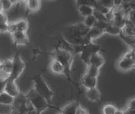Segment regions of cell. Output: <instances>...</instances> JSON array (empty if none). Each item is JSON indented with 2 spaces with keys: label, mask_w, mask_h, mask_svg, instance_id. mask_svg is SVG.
I'll use <instances>...</instances> for the list:
<instances>
[{
  "label": "cell",
  "mask_w": 135,
  "mask_h": 114,
  "mask_svg": "<svg viewBox=\"0 0 135 114\" xmlns=\"http://www.w3.org/2000/svg\"><path fill=\"white\" fill-rule=\"evenodd\" d=\"M88 28L83 24L79 23L66 28L62 32V37L65 41L72 45H86L92 41L88 36Z\"/></svg>",
  "instance_id": "cell-1"
},
{
  "label": "cell",
  "mask_w": 135,
  "mask_h": 114,
  "mask_svg": "<svg viewBox=\"0 0 135 114\" xmlns=\"http://www.w3.org/2000/svg\"><path fill=\"white\" fill-rule=\"evenodd\" d=\"M32 80L33 81V83H34L33 89L38 94L42 96L48 101V102L50 104L54 93L50 89V87L48 86L47 83L43 79L41 74H38L36 76H34V77L32 79Z\"/></svg>",
  "instance_id": "cell-2"
},
{
  "label": "cell",
  "mask_w": 135,
  "mask_h": 114,
  "mask_svg": "<svg viewBox=\"0 0 135 114\" xmlns=\"http://www.w3.org/2000/svg\"><path fill=\"white\" fill-rule=\"evenodd\" d=\"M27 99L34 108L37 114H41L43 111L46 110L50 106V104L40 94H38L34 89H32L27 95Z\"/></svg>",
  "instance_id": "cell-3"
},
{
  "label": "cell",
  "mask_w": 135,
  "mask_h": 114,
  "mask_svg": "<svg viewBox=\"0 0 135 114\" xmlns=\"http://www.w3.org/2000/svg\"><path fill=\"white\" fill-rule=\"evenodd\" d=\"M54 59L58 61L60 63H62L63 65L64 68H65V71L64 74L67 76L70 75V70H71V66L73 63V54L69 52L66 51L65 49H59L57 48L54 52L52 53Z\"/></svg>",
  "instance_id": "cell-4"
},
{
  "label": "cell",
  "mask_w": 135,
  "mask_h": 114,
  "mask_svg": "<svg viewBox=\"0 0 135 114\" xmlns=\"http://www.w3.org/2000/svg\"><path fill=\"white\" fill-rule=\"evenodd\" d=\"M24 69H25V63L23 62L20 55V53L17 51L14 55V58H12V70L7 79L16 81V79L20 77Z\"/></svg>",
  "instance_id": "cell-5"
},
{
  "label": "cell",
  "mask_w": 135,
  "mask_h": 114,
  "mask_svg": "<svg viewBox=\"0 0 135 114\" xmlns=\"http://www.w3.org/2000/svg\"><path fill=\"white\" fill-rule=\"evenodd\" d=\"M100 45H98L91 41L89 44L86 45L83 47L82 51L79 54L80 58L83 62H85L86 64L88 65V61H89V58H91V56L95 53L100 52Z\"/></svg>",
  "instance_id": "cell-6"
},
{
  "label": "cell",
  "mask_w": 135,
  "mask_h": 114,
  "mask_svg": "<svg viewBox=\"0 0 135 114\" xmlns=\"http://www.w3.org/2000/svg\"><path fill=\"white\" fill-rule=\"evenodd\" d=\"M28 28V23L26 20H19L13 23H9L8 32L11 34L16 32H27Z\"/></svg>",
  "instance_id": "cell-7"
},
{
  "label": "cell",
  "mask_w": 135,
  "mask_h": 114,
  "mask_svg": "<svg viewBox=\"0 0 135 114\" xmlns=\"http://www.w3.org/2000/svg\"><path fill=\"white\" fill-rule=\"evenodd\" d=\"M3 92H7V94H9L10 96H11L12 97H16L20 93V89L16 84V81H13V80H10L6 79V82H5V85H4V89Z\"/></svg>",
  "instance_id": "cell-8"
},
{
  "label": "cell",
  "mask_w": 135,
  "mask_h": 114,
  "mask_svg": "<svg viewBox=\"0 0 135 114\" xmlns=\"http://www.w3.org/2000/svg\"><path fill=\"white\" fill-rule=\"evenodd\" d=\"M12 39L16 45H27L29 43L28 36L26 32H16L12 33Z\"/></svg>",
  "instance_id": "cell-9"
},
{
  "label": "cell",
  "mask_w": 135,
  "mask_h": 114,
  "mask_svg": "<svg viewBox=\"0 0 135 114\" xmlns=\"http://www.w3.org/2000/svg\"><path fill=\"white\" fill-rule=\"evenodd\" d=\"M135 65V60L130 59L126 56L121 58L120 60L118 61V67L120 70L124 71H129L134 68Z\"/></svg>",
  "instance_id": "cell-10"
},
{
  "label": "cell",
  "mask_w": 135,
  "mask_h": 114,
  "mask_svg": "<svg viewBox=\"0 0 135 114\" xmlns=\"http://www.w3.org/2000/svg\"><path fill=\"white\" fill-rule=\"evenodd\" d=\"M104 64V58L99 52L92 54L88 61V65H92L98 68L102 67Z\"/></svg>",
  "instance_id": "cell-11"
},
{
  "label": "cell",
  "mask_w": 135,
  "mask_h": 114,
  "mask_svg": "<svg viewBox=\"0 0 135 114\" xmlns=\"http://www.w3.org/2000/svg\"><path fill=\"white\" fill-rule=\"evenodd\" d=\"M85 96L86 98L92 101V102H99L100 100L101 94L96 87H94V88H91V89H87Z\"/></svg>",
  "instance_id": "cell-12"
},
{
  "label": "cell",
  "mask_w": 135,
  "mask_h": 114,
  "mask_svg": "<svg viewBox=\"0 0 135 114\" xmlns=\"http://www.w3.org/2000/svg\"><path fill=\"white\" fill-rule=\"evenodd\" d=\"M83 85L86 89H91V88L96 87L97 85V78L91 77L88 74H84L83 77Z\"/></svg>",
  "instance_id": "cell-13"
},
{
  "label": "cell",
  "mask_w": 135,
  "mask_h": 114,
  "mask_svg": "<svg viewBox=\"0 0 135 114\" xmlns=\"http://www.w3.org/2000/svg\"><path fill=\"white\" fill-rule=\"evenodd\" d=\"M79 103L76 101H73L66 105L62 110H61L60 113L61 114H75L76 110L79 107Z\"/></svg>",
  "instance_id": "cell-14"
},
{
  "label": "cell",
  "mask_w": 135,
  "mask_h": 114,
  "mask_svg": "<svg viewBox=\"0 0 135 114\" xmlns=\"http://www.w3.org/2000/svg\"><path fill=\"white\" fill-rule=\"evenodd\" d=\"M121 32L130 36H135V23H133L127 20L126 25L121 28Z\"/></svg>",
  "instance_id": "cell-15"
},
{
  "label": "cell",
  "mask_w": 135,
  "mask_h": 114,
  "mask_svg": "<svg viewBox=\"0 0 135 114\" xmlns=\"http://www.w3.org/2000/svg\"><path fill=\"white\" fill-rule=\"evenodd\" d=\"M14 97H12L5 92L0 93V104L2 105H12L14 102Z\"/></svg>",
  "instance_id": "cell-16"
},
{
  "label": "cell",
  "mask_w": 135,
  "mask_h": 114,
  "mask_svg": "<svg viewBox=\"0 0 135 114\" xmlns=\"http://www.w3.org/2000/svg\"><path fill=\"white\" fill-rule=\"evenodd\" d=\"M11 70H12V59H6L3 62H1L0 70L6 74L7 77L11 74Z\"/></svg>",
  "instance_id": "cell-17"
},
{
  "label": "cell",
  "mask_w": 135,
  "mask_h": 114,
  "mask_svg": "<svg viewBox=\"0 0 135 114\" xmlns=\"http://www.w3.org/2000/svg\"><path fill=\"white\" fill-rule=\"evenodd\" d=\"M50 68H51V70L53 71V73L57 74H64V71H65V68L62 63H60L58 61L54 60V59L51 62Z\"/></svg>",
  "instance_id": "cell-18"
},
{
  "label": "cell",
  "mask_w": 135,
  "mask_h": 114,
  "mask_svg": "<svg viewBox=\"0 0 135 114\" xmlns=\"http://www.w3.org/2000/svg\"><path fill=\"white\" fill-rule=\"evenodd\" d=\"M104 33V31H102V30H100V28H98L93 26V27H91V28H90L88 29V36L90 37V39L92 41V40H94V39H96V38L101 36Z\"/></svg>",
  "instance_id": "cell-19"
},
{
  "label": "cell",
  "mask_w": 135,
  "mask_h": 114,
  "mask_svg": "<svg viewBox=\"0 0 135 114\" xmlns=\"http://www.w3.org/2000/svg\"><path fill=\"white\" fill-rule=\"evenodd\" d=\"M77 7H78L79 12L83 17H87L88 16H91L93 13V8L90 6L83 5V6H79Z\"/></svg>",
  "instance_id": "cell-20"
},
{
  "label": "cell",
  "mask_w": 135,
  "mask_h": 114,
  "mask_svg": "<svg viewBox=\"0 0 135 114\" xmlns=\"http://www.w3.org/2000/svg\"><path fill=\"white\" fill-rule=\"evenodd\" d=\"M119 36H120L121 39L123 40V41L130 47V49H134V45H135V40H134L135 38H134V36H130L126 35L124 33H122V32H120L119 34Z\"/></svg>",
  "instance_id": "cell-21"
},
{
  "label": "cell",
  "mask_w": 135,
  "mask_h": 114,
  "mask_svg": "<svg viewBox=\"0 0 135 114\" xmlns=\"http://www.w3.org/2000/svg\"><path fill=\"white\" fill-rule=\"evenodd\" d=\"M121 32V28L115 26L114 24H113L112 23H110L109 25L107 27V28L104 31V33H108L110 35H119Z\"/></svg>",
  "instance_id": "cell-22"
},
{
  "label": "cell",
  "mask_w": 135,
  "mask_h": 114,
  "mask_svg": "<svg viewBox=\"0 0 135 114\" xmlns=\"http://www.w3.org/2000/svg\"><path fill=\"white\" fill-rule=\"evenodd\" d=\"M99 73H100V68L94 66L92 65H88L87 72H86V74L91 76V77L97 78V76L99 75Z\"/></svg>",
  "instance_id": "cell-23"
},
{
  "label": "cell",
  "mask_w": 135,
  "mask_h": 114,
  "mask_svg": "<svg viewBox=\"0 0 135 114\" xmlns=\"http://www.w3.org/2000/svg\"><path fill=\"white\" fill-rule=\"evenodd\" d=\"M84 18H85V19H84V21H83V24L85 25L86 27L88 28H90L95 26V22H96V20H95V18L94 17L93 15L88 16L84 17Z\"/></svg>",
  "instance_id": "cell-24"
},
{
  "label": "cell",
  "mask_w": 135,
  "mask_h": 114,
  "mask_svg": "<svg viewBox=\"0 0 135 114\" xmlns=\"http://www.w3.org/2000/svg\"><path fill=\"white\" fill-rule=\"evenodd\" d=\"M27 7L31 11H37L40 7L39 0H27Z\"/></svg>",
  "instance_id": "cell-25"
},
{
  "label": "cell",
  "mask_w": 135,
  "mask_h": 114,
  "mask_svg": "<svg viewBox=\"0 0 135 114\" xmlns=\"http://www.w3.org/2000/svg\"><path fill=\"white\" fill-rule=\"evenodd\" d=\"M117 111V108L113 104H106L103 107L104 114H115Z\"/></svg>",
  "instance_id": "cell-26"
},
{
  "label": "cell",
  "mask_w": 135,
  "mask_h": 114,
  "mask_svg": "<svg viewBox=\"0 0 135 114\" xmlns=\"http://www.w3.org/2000/svg\"><path fill=\"white\" fill-rule=\"evenodd\" d=\"M92 15L94 16V17L95 18V20L97 21H106V22H109L107 20V18H106V16H105L104 14L101 13V12L98 11L96 10H94L93 9V13H92ZM110 23H111V22H110Z\"/></svg>",
  "instance_id": "cell-27"
},
{
  "label": "cell",
  "mask_w": 135,
  "mask_h": 114,
  "mask_svg": "<svg viewBox=\"0 0 135 114\" xmlns=\"http://www.w3.org/2000/svg\"><path fill=\"white\" fill-rule=\"evenodd\" d=\"M97 3L100 5L105 7L107 8L111 9L113 7H114V4H113V0H96Z\"/></svg>",
  "instance_id": "cell-28"
},
{
  "label": "cell",
  "mask_w": 135,
  "mask_h": 114,
  "mask_svg": "<svg viewBox=\"0 0 135 114\" xmlns=\"http://www.w3.org/2000/svg\"><path fill=\"white\" fill-rule=\"evenodd\" d=\"M110 22H106V21H97L95 23V27L100 28L102 31H105V29L107 28V27L109 25Z\"/></svg>",
  "instance_id": "cell-29"
},
{
  "label": "cell",
  "mask_w": 135,
  "mask_h": 114,
  "mask_svg": "<svg viewBox=\"0 0 135 114\" xmlns=\"http://www.w3.org/2000/svg\"><path fill=\"white\" fill-rule=\"evenodd\" d=\"M0 2H1V6H2V9L3 11L9 10L12 6H13V4L11 3L10 0H0Z\"/></svg>",
  "instance_id": "cell-30"
},
{
  "label": "cell",
  "mask_w": 135,
  "mask_h": 114,
  "mask_svg": "<svg viewBox=\"0 0 135 114\" xmlns=\"http://www.w3.org/2000/svg\"><path fill=\"white\" fill-rule=\"evenodd\" d=\"M127 20L133 23H135V10H131L127 13Z\"/></svg>",
  "instance_id": "cell-31"
},
{
  "label": "cell",
  "mask_w": 135,
  "mask_h": 114,
  "mask_svg": "<svg viewBox=\"0 0 135 114\" xmlns=\"http://www.w3.org/2000/svg\"><path fill=\"white\" fill-rule=\"evenodd\" d=\"M8 22H0V32H8Z\"/></svg>",
  "instance_id": "cell-32"
},
{
  "label": "cell",
  "mask_w": 135,
  "mask_h": 114,
  "mask_svg": "<svg viewBox=\"0 0 135 114\" xmlns=\"http://www.w3.org/2000/svg\"><path fill=\"white\" fill-rule=\"evenodd\" d=\"M76 5H77V7L83 6V5H87V6L91 7V3L90 0H76Z\"/></svg>",
  "instance_id": "cell-33"
},
{
  "label": "cell",
  "mask_w": 135,
  "mask_h": 114,
  "mask_svg": "<svg viewBox=\"0 0 135 114\" xmlns=\"http://www.w3.org/2000/svg\"><path fill=\"white\" fill-rule=\"evenodd\" d=\"M75 114H89V112L88 111V109H86L83 106L79 105V107H78V108L76 110V113Z\"/></svg>",
  "instance_id": "cell-34"
},
{
  "label": "cell",
  "mask_w": 135,
  "mask_h": 114,
  "mask_svg": "<svg viewBox=\"0 0 135 114\" xmlns=\"http://www.w3.org/2000/svg\"><path fill=\"white\" fill-rule=\"evenodd\" d=\"M124 56L130 58V59H133V60H135V53H134V49H130L129 51H128Z\"/></svg>",
  "instance_id": "cell-35"
},
{
  "label": "cell",
  "mask_w": 135,
  "mask_h": 114,
  "mask_svg": "<svg viewBox=\"0 0 135 114\" xmlns=\"http://www.w3.org/2000/svg\"><path fill=\"white\" fill-rule=\"evenodd\" d=\"M5 82H6V79L4 78H3L2 76H0V93H1L2 92H3Z\"/></svg>",
  "instance_id": "cell-36"
},
{
  "label": "cell",
  "mask_w": 135,
  "mask_h": 114,
  "mask_svg": "<svg viewBox=\"0 0 135 114\" xmlns=\"http://www.w3.org/2000/svg\"><path fill=\"white\" fill-rule=\"evenodd\" d=\"M0 22H8L7 16L3 11H0Z\"/></svg>",
  "instance_id": "cell-37"
},
{
  "label": "cell",
  "mask_w": 135,
  "mask_h": 114,
  "mask_svg": "<svg viewBox=\"0 0 135 114\" xmlns=\"http://www.w3.org/2000/svg\"><path fill=\"white\" fill-rule=\"evenodd\" d=\"M124 113L125 114H135V108H127V109L124 111Z\"/></svg>",
  "instance_id": "cell-38"
},
{
  "label": "cell",
  "mask_w": 135,
  "mask_h": 114,
  "mask_svg": "<svg viewBox=\"0 0 135 114\" xmlns=\"http://www.w3.org/2000/svg\"><path fill=\"white\" fill-rule=\"evenodd\" d=\"M128 108H135V99L133 98L129 100V105Z\"/></svg>",
  "instance_id": "cell-39"
},
{
  "label": "cell",
  "mask_w": 135,
  "mask_h": 114,
  "mask_svg": "<svg viewBox=\"0 0 135 114\" xmlns=\"http://www.w3.org/2000/svg\"><path fill=\"white\" fill-rule=\"evenodd\" d=\"M121 3H122L121 0H113V4H114V7H120Z\"/></svg>",
  "instance_id": "cell-40"
},
{
  "label": "cell",
  "mask_w": 135,
  "mask_h": 114,
  "mask_svg": "<svg viewBox=\"0 0 135 114\" xmlns=\"http://www.w3.org/2000/svg\"><path fill=\"white\" fill-rule=\"evenodd\" d=\"M122 3H130L133 1H135V0H121Z\"/></svg>",
  "instance_id": "cell-41"
},
{
  "label": "cell",
  "mask_w": 135,
  "mask_h": 114,
  "mask_svg": "<svg viewBox=\"0 0 135 114\" xmlns=\"http://www.w3.org/2000/svg\"><path fill=\"white\" fill-rule=\"evenodd\" d=\"M115 114H125V113H124V111H119V110H117Z\"/></svg>",
  "instance_id": "cell-42"
},
{
  "label": "cell",
  "mask_w": 135,
  "mask_h": 114,
  "mask_svg": "<svg viewBox=\"0 0 135 114\" xmlns=\"http://www.w3.org/2000/svg\"><path fill=\"white\" fill-rule=\"evenodd\" d=\"M0 66H1V61H0Z\"/></svg>",
  "instance_id": "cell-43"
}]
</instances>
